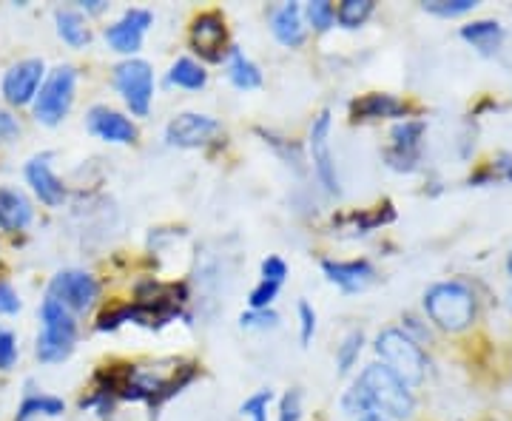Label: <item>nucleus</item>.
<instances>
[{"instance_id":"1","label":"nucleus","mask_w":512,"mask_h":421,"mask_svg":"<svg viewBox=\"0 0 512 421\" xmlns=\"http://www.w3.org/2000/svg\"><path fill=\"white\" fill-rule=\"evenodd\" d=\"M424 313L444 333H461L476 322V293L461 279L436 282L424 293Z\"/></svg>"},{"instance_id":"2","label":"nucleus","mask_w":512,"mask_h":421,"mask_svg":"<svg viewBox=\"0 0 512 421\" xmlns=\"http://www.w3.org/2000/svg\"><path fill=\"white\" fill-rule=\"evenodd\" d=\"M40 333L35 342L37 362L43 365H60L74 353L77 345V316L69 308H63L49 293L40 302Z\"/></svg>"},{"instance_id":"3","label":"nucleus","mask_w":512,"mask_h":421,"mask_svg":"<svg viewBox=\"0 0 512 421\" xmlns=\"http://www.w3.org/2000/svg\"><path fill=\"white\" fill-rule=\"evenodd\" d=\"M356 385L365 393L370 413L384 416V419H410L416 413V396L404 385L399 376H393L384 365H367Z\"/></svg>"},{"instance_id":"4","label":"nucleus","mask_w":512,"mask_h":421,"mask_svg":"<svg viewBox=\"0 0 512 421\" xmlns=\"http://www.w3.org/2000/svg\"><path fill=\"white\" fill-rule=\"evenodd\" d=\"M376 353L382 365L393 376H399L407 387H419L427 379V356L407 330L384 328L376 336Z\"/></svg>"},{"instance_id":"5","label":"nucleus","mask_w":512,"mask_h":421,"mask_svg":"<svg viewBox=\"0 0 512 421\" xmlns=\"http://www.w3.org/2000/svg\"><path fill=\"white\" fill-rule=\"evenodd\" d=\"M77 94V69L69 63H60L52 72H46V80L32 103V114L40 126H60L74 106Z\"/></svg>"},{"instance_id":"6","label":"nucleus","mask_w":512,"mask_h":421,"mask_svg":"<svg viewBox=\"0 0 512 421\" xmlns=\"http://www.w3.org/2000/svg\"><path fill=\"white\" fill-rule=\"evenodd\" d=\"M114 89L134 117H148L154 100V69L140 57H126L114 66Z\"/></svg>"},{"instance_id":"7","label":"nucleus","mask_w":512,"mask_h":421,"mask_svg":"<svg viewBox=\"0 0 512 421\" xmlns=\"http://www.w3.org/2000/svg\"><path fill=\"white\" fill-rule=\"evenodd\" d=\"M46 293L77 316V313H89L97 305V299H100V282L89 271L66 268V271H57L52 276L49 291Z\"/></svg>"},{"instance_id":"8","label":"nucleus","mask_w":512,"mask_h":421,"mask_svg":"<svg viewBox=\"0 0 512 421\" xmlns=\"http://www.w3.org/2000/svg\"><path fill=\"white\" fill-rule=\"evenodd\" d=\"M46 80V63L40 57H23L15 60L3 77H0V94L12 109H23L35 103L37 92Z\"/></svg>"},{"instance_id":"9","label":"nucleus","mask_w":512,"mask_h":421,"mask_svg":"<svg viewBox=\"0 0 512 421\" xmlns=\"http://www.w3.org/2000/svg\"><path fill=\"white\" fill-rule=\"evenodd\" d=\"M330 129H333L330 109H322L313 117L311 131H308V148H311L313 174H316L319 185L328 191L330 197H339L342 194V183H339L336 160H333V151H330Z\"/></svg>"},{"instance_id":"10","label":"nucleus","mask_w":512,"mask_h":421,"mask_svg":"<svg viewBox=\"0 0 512 421\" xmlns=\"http://www.w3.org/2000/svg\"><path fill=\"white\" fill-rule=\"evenodd\" d=\"M222 123L211 114L183 111L165 126V143L174 148H202L220 137Z\"/></svg>"},{"instance_id":"11","label":"nucleus","mask_w":512,"mask_h":421,"mask_svg":"<svg viewBox=\"0 0 512 421\" xmlns=\"http://www.w3.org/2000/svg\"><path fill=\"white\" fill-rule=\"evenodd\" d=\"M191 46L194 52L208 60V63H220L228 55V26H225V15L217 9L200 12L191 20Z\"/></svg>"},{"instance_id":"12","label":"nucleus","mask_w":512,"mask_h":421,"mask_svg":"<svg viewBox=\"0 0 512 421\" xmlns=\"http://www.w3.org/2000/svg\"><path fill=\"white\" fill-rule=\"evenodd\" d=\"M424 120H402L390 131V148L384 151V160L396 171H416L421 160V137H424Z\"/></svg>"},{"instance_id":"13","label":"nucleus","mask_w":512,"mask_h":421,"mask_svg":"<svg viewBox=\"0 0 512 421\" xmlns=\"http://www.w3.org/2000/svg\"><path fill=\"white\" fill-rule=\"evenodd\" d=\"M151 23H154V15H151L148 9L134 6V9H126V12H123V18L117 20V23L106 26L103 37H106V43H109L117 55L131 57L140 52L143 37H146V32L151 29Z\"/></svg>"},{"instance_id":"14","label":"nucleus","mask_w":512,"mask_h":421,"mask_svg":"<svg viewBox=\"0 0 512 421\" xmlns=\"http://www.w3.org/2000/svg\"><path fill=\"white\" fill-rule=\"evenodd\" d=\"M86 129L97 140L111 143V146H128L137 140V123L111 106H92L86 111Z\"/></svg>"},{"instance_id":"15","label":"nucleus","mask_w":512,"mask_h":421,"mask_svg":"<svg viewBox=\"0 0 512 421\" xmlns=\"http://www.w3.org/2000/svg\"><path fill=\"white\" fill-rule=\"evenodd\" d=\"M26 185L32 188L37 200L43 202L46 208H60L66 202V183L57 177V171L52 168V154H35L26 168H23Z\"/></svg>"},{"instance_id":"16","label":"nucleus","mask_w":512,"mask_h":421,"mask_svg":"<svg viewBox=\"0 0 512 421\" xmlns=\"http://www.w3.org/2000/svg\"><path fill=\"white\" fill-rule=\"evenodd\" d=\"M322 271L330 285L345 293L365 291L376 279V268L367 259H322Z\"/></svg>"},{"instance_id":"17","label":"nucleus","mask_w":512,"mask_h":421,"mask_svg":"<svg viewBox=\"0 0 512 421\" xmlns=\"http://www.w3.org/2000/svg\"><path fill=\"white\" fill-rule=\"evenodd\" d=\"M32 222H35L32 200L12 185H0V231L23 234Z\"/></svg>"},{"instance_id":"18","label":"nucleus","mask_w":512,"mask_h":421,"mask_svg":"<svg viewBox=\"0 0 512 421\" xmlns=\"http://www.w3.org/2000/svg\"><path fill=\"white\" fill-rule=\"evenodd\" d=\"M271 32L288 49L305 46V40H308V23H305L302 6L299 3H282V6H276L274 12H271Z\"/></svg>"},{"instance_id":"19","label":"nucleus","mask_w":512,"mask_h":421,"mask_svg":"<svg viewBox=\"0 0 512 421\" xmlns=\"http://www.w3.org/2000/svg\"><path fill=\"white\" fill-rule=\"evenodd\" d=\"M407 114V103L399 100L396 94L387 92H370L362 94L359 100L350 103V117L356 123H367V120H390V117H404Z\"/></svg>"},{"instance_id":"20","label":"nucleus","mask_w":512,"mask_h":421,"mask_svg":"<svg viewBox=\"0 0 512 421\" xmlns=\"http://www.w3.org/2000/svg\"><path fill=\"white\" fill-rule=\"evenodd\" d=\"M55 26L57 37L72 49H86L92 43V26H89V18L80 9H72V6L55 9Z\"/></svg>"},{"instance_id":"21","label":"nucleus","mask_w":512,"mask_h":421,"mask_svg":"<svg viewBox=\"0 0 512 421\" xmlns=\"http://www.w3.org/2000/svg\"><path fill=\"white\" fill-rule=\"evenodd\" d=\"M225 72H228L231 86L239 89V92H254V89L262 86V69L239 46L228 49V55H225Z\"/></svg>"},{"instance_id":"22","label":"nucleus","mask_w":512,"mask_h":421,"mask_svg":"<svg viewBox=\"0 0 512 421\" xmlns=\"http://www.w3.org/2000/svg\"><path fill=\"white\" fill-rule=\"evenodd\" d=\"M66 413V402L52 393H40V390H26L23 402L18 407L15 421H35V419H57Z\"/></svg>"},{"instance_id":"23","label":"nucleus","mask_w":512,"mask_h":421,"mask_svg":"<svg viewBox=\"0 0 512 421\" xmlns=\"http://www.w3.org/2000/svg\"><path fill=\"white\" fill-rule=\"evenodd\" d=\"M461 37L467 43H473V49H478L481 55H495L504 43V26L498 20H473L467 26H461Z\"/></svg>"},{"instance_id":"24","label":"nucleus","mask_w":512,"mask_h":421,"mask_svg":"<svg viewBox=\"0 0 512 421\" xmlns=\"http://www.w3.org/2000/svg\"><path fill=\"white\" fill-rule=\"evenodd\" d=\"M396 220V211H393V205L390 202H384L379 208H373V211H350L345 217H339L336 225L339 228H345V231H353V234H359V237H365L370 231H376L379 225H387V222Z\"/></svg>"},{"instance_id":"25","label":"nucleus","mask_w":512,"mask_h":421,"mask_svg":"<svg viewBox=\"0 0 512 421\" xmlns=\"http://www.w3.org/2000/svg\"><path fill=\"white\" fill-rule=\"evenodd\" d=\"M168 86H177V89H185V92H200L208 83V72L202 66L200 60L194 57H177L168 69Z\"/></svg>"},{"instance_id":"26","label":"nucleus","mask_w":512,"mask_h":421,"mask_svg":"<svg viewBox=\"0 0 512 421\" xmlns=\"http://www.w3.org/2000/svg\"><path fill=\"white\" fill-rule=\"evenodd\" d=\"M365 348V330H350L348 336L336 345V367H339V376H348L350 370L356 367L359 356Z\"/></svg>"},{"instance_id":"27","label":"nucleus","mask_w":512,"mask_h":421,"mask_svg":"<svg viewBox=\"0 0 512 421\" xmlns=\"http://www.w3.org/2000/svg\"><path fill=\"white\" fill-rule=\"evenodd\" d=\"M373 9H376L373 0H342V3L336 6V23H339L342 29H359V26H365L367 18L373 15Z\"/></svg>"},{"instance_id":"28","label":"nucleus","mask_w":512,"mask_h":421,"mask_svg":"<svg viewBox=\"0 0 512 421\" xmlns=\"http://www.w3.org/2000/svg\"><path fill=\"white\" fill-rule=\"evenodd\" d=\"M302 12H305V23L313 32H330L336 26V6L328 0H311L302 6Z\"/></svg>"},{"instance_id":"29","label":"nucleus","mask_w":512,"mask_h":421,"mask_svg":"<svg viewBox=\"0 0 512 421\" xmlns=\"http://www.w3.org/2000/svg\"><path fill=\"white\" fill-rule=\"evenodd\" d=\"M274 402V390L271 387H262V390H256L251 393L242 407H239V416L245 421H268V407Z\"/></svg>"},{"instance_id":"30","label":"nucleus","mask_w":512,"mask_h":421,"mask_svg":"<svg viewBox=\"0 0 512 421\" xmlns=\"http://www.w3.org/2000/svg\"><path fill=\"white\" fill-rule=\"evenodd\" d=\"M476 6V0H427L424 3V12L439 15V18H458V15L473 12Z\"/></svg>"},{"instance_id":"31","label":"nucleus","mask_w":512,"mask_h":421,"mask_svg":"<svg viewBox=\"0 0 512 421\" xmlns=\"http://www.w3.org/2000/svg\"><path fill=\"white\" fill-rule=\"evenodd\" d=\"M279 291H282V285L259 279L251 288V293H248V311H268L274 305L276 296H279Z\"/></svg>"},{"instance_id":"32","label":"nucleus","mask_w":512,"mask_h":421,"mask_svg":"<svg viewBox=\"0 0 512 421\" xmlns=\"http://www.w3.org/2000/svg\"><path fill=\"white\" fill-rule=\"evenodd\" d=\"M18 336H15V330L6 328V325H0V373H9L12 367L18 365Z\"/></svg>"},{"instance_id":"33","label":"nucleus","mask_w":512,"mask_h":421,"mask_svg":"<svg viewBox=\"0 0 512 421\" xmlns=\"http://www.w3.org/2000/svg\"><path fill=\"white\" fill-rule=\"evenodd\" d=\"M239 328L259 330V333L274 330L279 328V313H276L274 308H268V311H245L242 316H239Z\"/></svg>"},{"instance_id":"34","label":"nucleus","mask_w":512,"mask_h":421,"mask_svg":"<svg viewBox=\"0 0 512 421\" xmlns=\"http://www.w3.org/2000/svg\"><path fill=\"white\" fill-rule=\"evenodd\" d=\"M296 313H299V339H302V348H308L313 342V336H316V308H313L311 302H299L296 305Z\"/></svg>"},{"instance_id":"35","label":"nucleus","mask_w":512,"mask_h":421,"mask_svg":"<svg viewBox=\"0 0 512 421\" xmlns=\"http://www.w3.org/2000/svg\"><path fill=\"white\" fill-rule=\"evenodd\" d=\"M265 134V143H271L276 148V154L285 160L288 165H302V146H296L288 137H276L274 131H262Z\"/></svg>"},{"instance_id":"36","label":"nucleus","mask_w":512,"mask_h":421,"mask_svg":"<svg viewBox=\"0 0 512 421\" xmlns=\"http://www.w3.org/2000/svg\"><path fill=\"white\" fill-rule=\"evenodd\" d=\"M259 279H265V282H276V285H285V279H288V262L282 257H265L262 259V265H259Z\"/></svg>"},{"instance_id":"37","label":"nucleus","mask_w":512,"mask_h":421,"mask_svg":"<svg viewBox=\"0 0 512 421\" xmlns=\"http://www.w3.org/2000/svg\"><path fill=\"white\" fill-rule=\"evenodd\" d=\"M279 421H302V390L291 387L279 399Z\"/></svg>"},{"instance_id":"38","label":"nucleus","mask_w":512,"mask_h":421,"mask_svg":"<svg viewBox=\"0 0 512 421\" xmlns=\"http://www.w3.org/2000/svg\"><path fill=\"white\" fill-rule=\"evenodd\" d=\"M18 137H20L18 114L9 109H0V143H3V146H9V143H15Z\"/></svg>"},{"instance_id":"39","label":"nucleus","mask_w":512,"mask_h":421,"mask_svg":"<svg viewBox=\"0 0 512 421\" xmlns=\"http://www.w3.org/2000/svg\"><path fill=\"white\" fill-rule=\"evenodd\" d=\"M20 308H23L20 293L9 282L0 279V316H15V313H20Z\"/></svg>"},{"instance_id":"40","label":"nucleus","mask_w":512,"mask_h":421,"mask_svg":"<svg viewBox=\"0 0 512 421\" xmlns=\"http://www.w3.org/2000/svg\"><path fill=\"white\" fill-rule=\"evenodd\" d=\"M83 15H103L106 9H109V3L106 0H80V6H77Z\"/></svg>"},{"instance_id":"41","label":"nucleus","mask_w":512,"mask_h":421,"mask_svg":"<svg viewBox=\"0 0 512 421\" xmlns=\"http://www.w3.org/2000/svg\"><path fill=\"white\" fill-rule=\"evenodd\" d=\"M359 421H390V419H384V416H376V413H370V416H362Z\"/></svg>"},{"instance_id":"42","label":"nucleus","mask_w":512,"mask_h":421,"mask_svg":"<svg viewBox=\"0 0 512 421\" xmlns=\"http://www.w3.org/2000/svg\"><path fill=\"white\" fill-rule=\"evenodd\" d=\"M507 268H510V276H512V251H510V259H507Z\"/></svg>"}]
</instances>
